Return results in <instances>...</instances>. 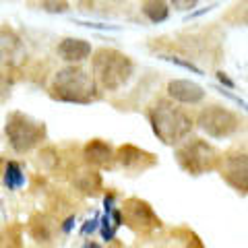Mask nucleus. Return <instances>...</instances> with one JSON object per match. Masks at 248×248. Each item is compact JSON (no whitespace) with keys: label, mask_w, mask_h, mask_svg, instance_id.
<instances>
[{"label":"nucleus","mask_w":248,"mask_h":248,"mask_svg":"<svg viewBox=\"0 0 248 248\" xmlns=\"http://www.w3.org/2000/svg\"><path fill=\"white\" fill-rule=\"evenodd\" d=\"M50 95L64 104H91L99 97L95 77L77 64H68L54 75Z\"/></svg>","instance_id":"f257e3e1"},{"label":"nucleus","mask_w":248,"mask_h":248,"mask_svg":"<svg viewBox=\"0 0 248 248\" xmlns=\"http://www.w3.org/2000/svg\"><path fill=\"white\" fill-rule=\"evenodd\" d=\"M149 122L153 135L164 145H178L192 133L195 122L182 108L170 99H159L149 110Z\"/></svg>","instance_id":"f03ea898"},{"label":"nucleus","mask_w":248,"mask_h":248,"mask_svg":"<svg viewBox=\"0 0 248 248\" xmlns=\"http://www.w3.org/2000/svg\"><path fill=\"white\" fill-rule=\"evenodd\" d=\"M93 77H95L97 85L106 91H118L130 81L135 73V64L126 54L112 48H102L93 54L91 60Z\"/></svg>","instance_id":"7ed1b4c3"},{"label":"nucleus","mask_w":248,"mask_h":248,"mask_svg":"<svg viewBox=\"0 0 248 248\" xmlns=\"http://www.w3.org/2000/svg\"><path fill=\"white\" fill-rule=\"evenodd\" d=\"M4 135L15 153H29L46 141V124L29 114L11 112L6 118Z\"/></svg>","instance_id":"20e7f679"},{"label":"nucleus","mask_w":248,"mask_h":248,"mask_svg":"<svg viewBox=\"0 0 248 248\" xmlns=\"http://www.w3.org/2000/svg\"><path fill=\"white\" fill-rule=\"evenodd\" d=\"M176 159L184 172L192 176H201L219 166L221 155L211 143L203 141V139H190V141H182V145L176 151Z\"/></svg>","instance_id":"39448f33"},{"label":"nucleus","mask_w":248,"mask_h":248,"mask_svg":"<svg viewBox=\"0 0 248 248\" xmlns=\"http://www.w3.org/2000/svg\"><path fill=\"white\" fill-rule=\"evenodd\" d=\"M197 126L211 139H226L232 137L240 128V118L221 106H209L201 110L197 116Z\"/></svg>","instance_id":"423d86ee"},{"label":"nucleus","mask_w":248,"mask_h":248,"mask_svg":"<svg viewBox=\"0 0 248 248\" xmlns=\"http://www.w3.org/2000/svg\"><path fill=\"white\" fill-rule=\"evenodd\" d=\"M219 172L232 188L248 195V155L246 153H228L219 161Z\"/></svg>","instance_id":"0eeeda50"},{"label":"nucleus","mask_w":248,"mask_h":248,"mask_svg":"<svg viewBox=\"0 0 248 248\" xmlns=\"http://www.w3.org/2000/svg\"><path fill=\"white\" fill-rule=\"evenodd\" d=\"M122 219L137 232H149L159 228V217L155 215L151 205H147L141 199H128L122 209Z\"/></svg>","instance_id":"6e6552de"},{"label":"nucleus","mask_w":248,"mask_h":248,"mask_svg":"<svg viewBox=\"0 0 248 248\" xmlns=\"http://www.w3.org/2000/svg\"><path fill=\"white\" fill-rule=\"evenodd\" d=\"M27 58V48L21 35L9 27L0 29V66L17 68Z\"/></svg>","instance_id":"1a4fd4ad"},{"label":"nucleus","mask_w":248,"mask_h":248,"mask_svg":"<svg viewBox=\"0 0 248 248\" xmlns=\"http://www.w3.org/2000/svg\"><path fill=\"white\" fill-rule=\"evenodd\" d=\"M118 164L128 170V172H145V170H149L151 166H155V157L151 153H147L143 149H139L135 145H124L120 147L118 151H116V157H114Z\"/></svg>","instance_id":"9d476101"},{"label":"nucleus","mask_w":248,"mask_h":248,"mask_svg":"<svg viewBox=\"0 0 248 248\" xmlns=\"http://www.w3.org/2000/svg\"><path fill=\"white\" fill-rule=\"evenodd\" d=\"M168 95L178 104L195 106V104H201L205 99V89L195 81L174 79V81L168 83Z\"/></svg>","instance_id":"9b49d317"},{"label":"nucleus","mask_w":248,"mask_h":248,"mask_svg":"<svg viewBox=\"0 0 248 248\" xmlns=\"http://www.w3.org/2000/svg\"><path fill=\"white\" fill-rule=\"evenodd\" d=\"M56 52L68 64H79V62L87 60L91 56V44L87 40H79V37H64L58 44Z\"/></svg>","instance_id":"f8f14e48"},{"label":"nucleus","mask_w":248,"mask_h":248,"mask_svg":"<svg viewBox=\"0 0 248 248\" xmlns=\"http://www.w3.org/2000/svg\"><path fill=\"white\" fill-rule=\"evenodd\" d=\"M83 157H85V161H87L89 166L106 168V166H110L114 161L116 153H114V149L106 141H99V139H95V141H89L87 145H85Z\"/></svg>","instance_id":"ddd939ff"},{"label":"nucleus","mask_w":248,"mask_h":248,"mask_svg":"<svg viewBox=\"0 0 248 248\" xmlns=\"http://www.w3.org/2000/svg\"><path fill=\"white\" fill-rule=\"evenodd\" d=\"M29 236L35 242H50L58 230V223L48 215H33L29 219Z\"/></svg>","instance_id":"4468645a"},{"label":"nucleus","mask_w":248,"mask_h":248,"mask_svg":"<svg viewBox=\"0 0 248 248\" xmlns=\"http://www.w3.org/2000/svg\"><path fill=\"white\" fill-rule=\"evenodd\" d=\"M73 184L83 195H97L102 190V176L95 170H81V172H77Z\"/></svg>","instance_id":"2eb2a0df"},{"label":"nucleus","mask_w":248,"mask_h":248,"mask_svg":"<svg viewBox=\"0 0 248 248\" xmlns=\"http://www.w3.org/2000/svg\"><path fill=\"white\" fill-rule=\"evenodd\" d=\"M141 11L151 23H164L170 17V9L166 0H143Z\"/></svg>","instance_id":"dca6fc26"},{"label":"nucleus","mask_w":248,"mask_h":248,"mask_svg":"<svg viewBox=\"0 0 248 248\" xmlns=\"http://www.w3.org/2000/svg\"><path fill=\"white\" fill-rule=\"evenodd\" d=\"M4 184L9 190H19L25 184V172L19 161H9L4 166Z\"/></svg>","instance_id":"f3484780"},{"label":"nucleus","mask_w":248,"mask_h":248,"mask_svg":"<svg viewBox=\"0 0 248 248\" xmlns=\"http://www.w3.org/2000/svg\"><path fill=\"white\" fill-rule=\"evenodd\" d=\"M161 60H168V62H172V64H176V66H182V68H186V71H190L195 75H203V71H201L199 66L192 64L190 60H184V58H178V56H168V54H164Z\"/></svg>","instance_id":"a211bd4d"},{"label":"nucleus","mask_w":248,"mask_h":248,"mask_svg":"<svg viewBox=\"0 0 248 248\" xmlns=\"http://www.w3.org/2000/svg\"><path fill=\"white\" fill-rule=\"evenodd\" d=\"M42 6H44V11H48V13H64V11H68L66 0H42Z\"/></svg>","instance_id":"6ab92c4d"},{"label":"nucleus","mask_w":248,"mask_h":248,"mask_svg":"<svg viewBox=\"0 0 248 248\" xmlns=\"http://www.w3.org/2000/svg\"><path fill=\"white\" fill-rule=\"evenodd\" d=\"M199 0H172V4H174V9L178 11H190V9H195Z\"/></svg>","instance_id":"aec40b11"},{"label":"nucleus","mask_w":248,"mask_h":248,"mask_svg":"<svg viewBox=\"0 0 248 248\" xmlns=\"http://www.w3.org/2000/svg\"><path fill=\"white\" fill-rule=\"evenodd\" d=\"M215 77H217V81H219V83H221V85H223V87H226V89H234V87H236V85H234V81H232L230 77H228L226 73H223V71H219V73H217Z\"/></svg>","instance_id":"412c9836"},{"label":"nucleus","mask_w":248,"mask_h":248,"mask_svg":"<svg viewBox=\"0 0 248 248\" xmlns=\"http://www.w3.org/2000/svg\"><path fill=\"white\" fill-rule=\"evenodd\" d=\"M97 230V219H89V221H85V226L81 230V234L83 236H87V234H93V232Z\"/></svg>","instance_id":"4be33fe9"},{"label":"nucleus","mask_w":248,"mask_h":248,"mask_svg":"<svg viewBox=\"0 0 248 248\" xmlns=\"http://www.w3.org/2000/svg\"><path fill=\"white\" fill-rule=\"evenodd\" d=\"M221 95H226V97H230V99H232V102H236V104H238L240 108H244V110L248 112V104L244 102V99H240V97H236V95H232V93H230L228 89H221Z\"/></svg>","instance_id":"5701e85b"},{"label":"nucleus","mask_w":248,"mask_h":248,"mask_svg":"<svg viewBox=\"0 0 248 248\" xmlns=\"http://www.w3.org/2000/svg\"><path fill=\"white\" fill-rule=\"evenodd\" d=\"M73 223H75V217H68L64 221V226H62V232H71L73 230Z\"/></svg>","instance_id":"b1692460"},{"label":"nucleus","mask_w":248,"mask_h":248,"mask_svg":"<svg viewBox=\"0 0 248 248\" xmlns=\"http://www.w3.org/2000/svg\"><path fill=\"white\" fill-rule=\"evenodd\" d=\"M0 174H2V161H0Z\"/></svg>","instance_id":"393cba45"},{"label":"nucleus","mask_w":248,"mask_h":248,"mask_svg":"<svg viewBox=\"0 0 248 248\" xmlns=\"http://www.w3.org/2000/svg\"><path fill=\"white\" fill-rule=\"evenodd\" d=\"M246 23H248V11H246Z\"/></svg>","instance_id":"a878e982"},{"label":"nucleus","mask_w":248,"mask_h":248,"mask_svg":"<svg viewBox=\"0 0 248 248\" xmlns=\"http://www.w3.org/2000/svg\"><path fill=\"white\" fill-rule=\"evenodd\" d=\"M83 248H87V244H85V246H83Z\"/></svg>","instance_id":"bb28decb"}]
</instances>
